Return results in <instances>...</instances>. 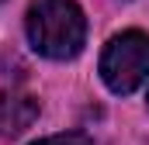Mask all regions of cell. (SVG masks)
Here are the masks:
<instances>
[{"mask_svg": "<svg viewBox=\"0 0 149 145\" xmlns=\"http://www.w3.org/2000/svg\"><path fill=\"white\" fill-rule=\"evenodd\" d=\"M24 28L28 41L45 59H73L87 41V17L76 0H35Z\"/></svg>", "mask_w": 149, "mask_h": 145, "instance_id": "1", "label": "cell"}, {"mask_svg": "<svg viewBox=\"0 0 149 145\" xmlns=\"http://www.w3.org/2000/svg\"><path fill=\"white\" fill-rule=\"evenodd\" d=\"M101 79L111 93H132L149 79V35L121 31L108 41L101 55Z\"/></svg>", "mask_w": 149, "mask_h": 145, "instance_id": "2", "label": "cell"}, {"mask_svg": "<svg viewBox=\"0 0 149 145\" xmlns=\"http://www.w3.org/2000/svg\"><path fill=\"white\" fill-rule=\"evenodd\" d=\"M38 117V100L17 90H0V138L24 135Z\"/></svg>", "mask_w": 149, "mask_h": 145, "instance_id": "3", "label": "cell"}, {"mask_svg": "<svg viewBox=\"0 0 149 145\" xmlns=\"http://www.w3.org/2000/svg\"><path fill=\"white\" fill-rule=\"evenodd\" d=\"M31 145H94L87 135H80V131H66V135H49V138H38Z\"/></svg>", "mask_w": 149, "mask_h": 145, "instance_id": "4", "label": "cell"}]
</instances>
